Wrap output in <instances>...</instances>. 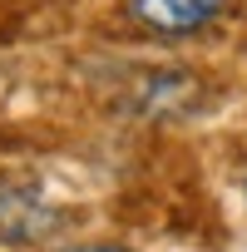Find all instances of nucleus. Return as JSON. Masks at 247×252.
Wrapping results in <instances>:
<instances>
[{"label":"nucleus","mask_w":247,"mask_h":252,"mask_svg":"<svg viewBox=\"0 0 247 252\" xmlns=\"http://www.w3.org/2000/svg\"><path fill=\"white\" fill-rule=\"evenodd\" d=\"M129 5V20L158 40H183V35H198L208 30L222 10L227 0H124Z\"/></svg>","instance_id":"1"},{"label":"nucleus","mask_w":247,"mask_h":252,"mask_svg":"<svg viewBox=\"0 0 247 252\" xmlns=\"http://www.w3.org/2000/svg\"><path fill=\"white\" fill-rule=\"evenodd\" d=\"M50 227V213L45 203L35 198H20V188H5L0 193V237H35Z\"/></svg>","instance_id":"2"},{"label":"nucleus","mask_w":247,"mask_h":252,"mask_svg":"<svg viewBox=\"0 0 247 252\" xmlns=\"http://www.w3.org/2000/svg\"><path fill=\"white\" fill-rule=\"evenodd\" d=\"M60 252H124V247H104V242H84V247H60Z\"/></svg>","instance_id":"3"}]
</instances>
